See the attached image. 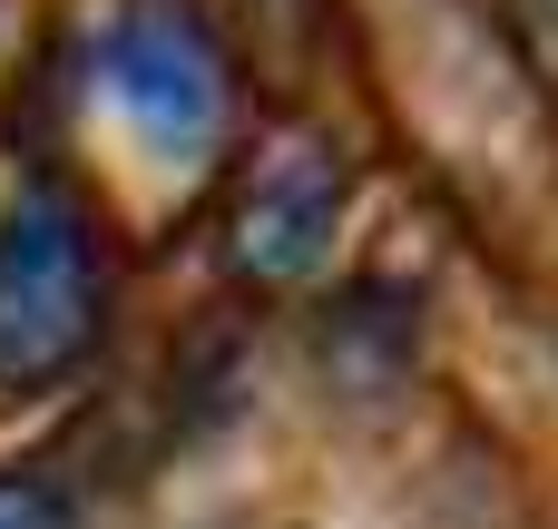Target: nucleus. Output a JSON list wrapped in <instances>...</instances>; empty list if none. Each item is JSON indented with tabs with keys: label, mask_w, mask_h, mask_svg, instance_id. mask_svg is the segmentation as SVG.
Instances as JSON below:
<instances>
[{
	"label": "nucleus",
	"mask_w": 558,
	"mask_h": 529,
	"mask_svg": "<svg viewBox=\"0 0 558 529\" xmlns=\"http://www.w3.org/2000/svg\"><path fill=\"white\" fill-rule=\"evenodd\" d=\"M98 344V236L69 187H20L0 206V393L59 383Z\"/></svg>",
	"instance_id": "obj_1"
},
{
	"label": "nucleus",
	"mask_w": 558,
	"mask_h": 529,
	"mask_svg": "<svg viewBox=\"0 0 558 529\" xmlns=\"http://www.w3.org/2000/svg\"><path fill=\"white\" fill-rule=\"evenodd\" d=\"M98 79L128 108V128L147 147H167V157H196L226 128V49L177 0H128L108 20V39H98Z\"/></svg>",
	"instance_id": "obj_2"
},
{
	"label": "nucleus",
	"mask_w": 558,
	"mask_h": 529,
	"mask_svg": "<svg viewBox=\"0 0 558 529\" xmlns=\"http://www.w3.org/2000/svg\"><path fill=\"white\" fill-rule=\"evenodd\" d=\"M333 206H343L333 157H324V147H284V157L255 167V187L235 196L226 245H235L245 275H304V265L324 255V236H333Z\"/></svg>",
	"instance_id": "obj_3"
},
{
	"label": "nucleus",
	"mask_w": 558,
	"mask_h": 529,
	"mask_svg": "<svg viewBox=\"0 0 558 529\" xmlns=\"http://www.w3.org/2000/svg\"><path fill=\"white\" fill-rule=\"evenodd\" d=\"M0 529H78V520H69V501H59L49 481H29V471H0Z\"/></svg>",
	"instance_id": "obj_4"
}]
</instances>
